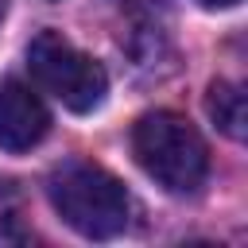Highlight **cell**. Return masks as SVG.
Returning a JSON list of instances; mask_svg holds the SVG:
<instances>
[{
	"label": "cell",
	"instance_id": "obj_1",
	"mask_svg": "<svg viewBox=\"0 0 248 248\" xmlns=\"http://www.w3.org/2000/svg\"><path fill=\"white\" fill-rule=\"evenodd\" d=\"M46 194L58 217L89 240H108L128 229V213H132L128 190L116 174H108L97 163H81V159L62 163L50 174Z\"/></svg>",
	"mask_w": 248,
	"mask_h": 248
},
{
	"label": "cell",
	"instance_id": "obj_2",
	"mask_svg": "<svg viewBox=\"0 0 248 248\" xmlns=\"http://www.w3.org/2000/svg\"><path fill=\"white\" fill-rule=\"evenodd\" d=\"M136 163L170 194H194L209 174V147L202 132L178 112H147L132 128Z\"/></svg>",
	"mask_w": 248,
	"mask_h": 248
},
{
	"label": "cell",
	"instance_id": "obj_3",
	"mask_svg": "<svg viewBox=\"0 0 248 248\" xmlns=\"http://www.w3.org/2000/svg\"><path fill=\"white\" fill-rule=\"evenodd\" d=\"M27 66H31V78L39 81V89H46L62 108H70L78 116L101 108V101L108 93L105 66L97 58H89L85 50H78L58 31H39L31 39Z\"/></svg>",
	"mask_w": 248,
	"mask_h": 248
},
{
	"label": "cell",
	"instance_id": "obj_4",
	"mask_svg": "<svg viewBox=\"0 0 248 248\" xmlns=\"http://www.w3.org/2000/svg\"><path fill=\"white\" fill-rule=\"evenodd\" d=\"M46 132H50V112L43 97L16 78L0 81V147L31 151Z\"/></svg>",
	"mask_w": 248,
	"mask_h": 248
},
{
	"label": "cell",
	"instance_id": "obj_5",
	"mask_svg": "<svg viewBox=\"0 0 248 248\" xmlns=\"http://www.w3.org/2000/svg\"><path fill=\"white\" fill-rule=\"evenodd\" d=\"M128 58L136 70H147L151 78H163L174 70V46L155 23H136V31L128 35Z\"/></svg>",
	"mask_w": 248,
	"mask_h": 248
},
{
	"label": "cell",
	"instance_id": "obj_6",
	"mask_svg": "<svg viewBox=\"0 0 248 248\" xmlns=\"http://www.w3.org/2000/svg\"><path fill=\"white\" fill-rule=\"evenodd\" d=\"M205 112H209V120L229 140H244V132H248V108H244V89L236 81H213L209 93H205Z\"/></svg>",
	"mask_w": 248,
	"mask_h": 248
},
{
	"label": "cell",
	"instance_id": "obj_7",
	"mask_svg": "<svg viewBox=\"0 0 248 248\" xmlns=\"http://www.w3.org/2000/svg\"><path fill=\"white\" fill-rule=\"evenodd\" d=\"M31 244V221H27V198L16 178H0V248Z\"/></svg>",
	"mask_w": 248,
	"mask_h": 248
},
{
	"label": "cell",
	"instance_id": "obj_8",
	"mask_svg": "<svg viewBox=\"0 0 248 248\" xmlns=\"http://www.w3.org/2000/svg\"><path fill=\"white\" fill-rule=\"evenodd\" d=\"M202 8H236L240 0H198Z\"/></svg>",
	"mask_w": 248,
	"mask_h": 248
},
{
	"label": "cell",
	"instance_id": "obj_9",
	"mask_svg": "<svg viewBox=\"0 0 248 248\" xmlns=\"http://www.w3.org/2000/svg\"><path fill=\"white\" fill-rule=\"evenodd\" d=\"M4 8H8V0H0V19H4Z\"/></svg>",
	"mask_w": 248,
	"mask_h": 248
}]
</instances>
